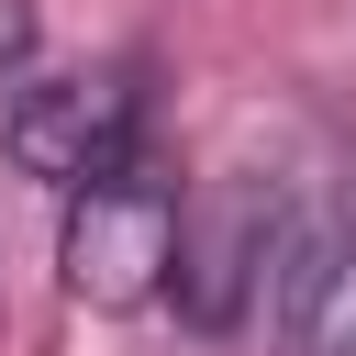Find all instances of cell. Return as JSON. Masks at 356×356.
Returning a JSON list of instances; mask_svg holds the SVG:
<instances>
[{"label":"cell","instance_id":"cell-4","mask_svg":"<svg viewBox=\"0 0 356 356\" xmlns=\"http://www.w3.org/2000/svg\"><path fill=\"white\" fill-rule=\"evenodd\" d=\"M256 278H267V211H256V200L189 211V234H178V300H189V323L234 334V323H245V289H256Z\"/></svg>","mask_w":356,"mask_h":356},{"label":"cell","instance_id":"cell-5","mask_svg":"<svg viewBox=\"0 0 356 356\" xmlns=\"http://www.w3.org/2000/svg\"><path fill=\"white\" fill-rule=\"evenodd\" d=\"M33 78V0H0V100Z\"/></svg>","mask_w":356,"mask_h":356},{"label":"cell","instance_id":"cell-1","mask_svg":"<svg viewBox=\"0 0 356 356\" xmlns=\"http://www.w3.org/2000/svg\"><path fill=\"white\" fill-rule=\"evenodd\" d=\"M178 234H189V200L156 156L67 189V234H56V278L78 312H145L178 289Z\"/></svg>","mask_w":356,"mask_h":356},{"label":"cell","instance_id":"cell-3","mask_svg":"<svg viewBox=\"0 0 356 356\" xmlns=\"http://www.w3.org/2000/svg\"><path fill=\"white\" fill-rule=\"evenodd\" d=\"M278 356H356V211L278 267Z\"/></svg>","mask_w":356,"mask_h":356},{"label":"cell","instance_id":"cell-2","mask_svg":"<svg viewBox=\"0 0 356 356\" xmlns=\"http://www.w3.org/2000/svg\"><path fill=\"white\" fill-rule=\"evenodd\" d=\"M0 145L44 189H89V178L134 167L145 156V67L134 56H111V67H33L0 100Z\"/></svg>","mask_w":356,"mask_h":356}]
</instances>
